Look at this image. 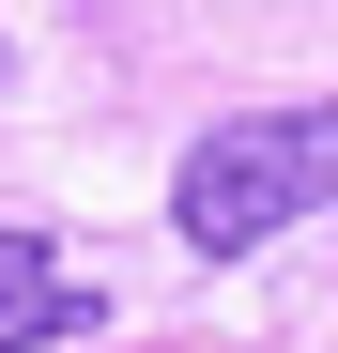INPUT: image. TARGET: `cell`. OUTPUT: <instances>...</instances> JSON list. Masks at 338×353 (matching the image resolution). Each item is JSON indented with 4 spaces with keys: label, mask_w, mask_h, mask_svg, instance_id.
Listing matches in <instances>:
<instances>
[{
    "label": "cell",
    "mask_w": 338,
    "mask_h": 353,
    "mask_svg": "<svg viewBox=\"0 0 338 353\" xmlns=\"http://www.w3.org/2000/svg\"><path fill=\"white\" fill-rule=\"evenodd\" d=\"M292 215H338V92L246 108V123L185 139V169H169V246H185V261H246Z\"/></svg>",
    "instance_id": "cell-1"
},
{
    "label": "cell",
    "mask_w": 338,
    "mask_h": 353,
    "mask_svg": "<svg viewBox=\"0 0 338 353\" xmlns=\"http://www.w3.org/2000/svg\"><path fill=\"white\" fill-rule=\"evenodd\" d=\"M77 323H92V292L62 276V246H46V230H0V353H46Z\"/></svg>",
    "instance_id": "cell-2"
}]
</instances>
